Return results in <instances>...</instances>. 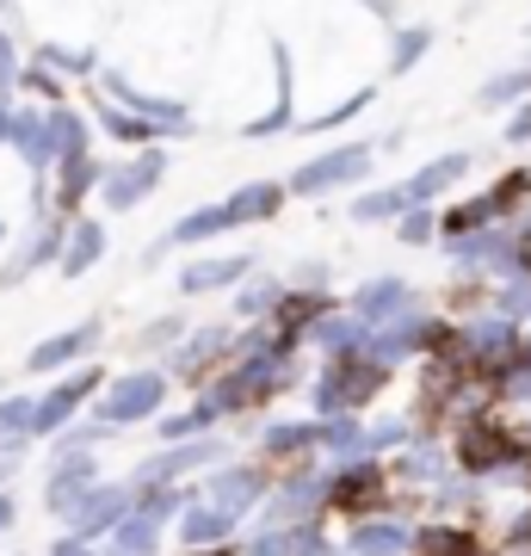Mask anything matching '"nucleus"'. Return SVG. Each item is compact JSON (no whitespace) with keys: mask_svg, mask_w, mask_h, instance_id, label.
Wrapping results in <instances>:
<instances>
[{"mask_svg":"<svg viewBox=\"0 0 531 556\" xmlns=\"http://www.w3.org/2000/svg\"><path fill=\"white\" fill-rule=\"evenodd\" d=\"M452 457L470 470V477H489V470H501V464H513V457H519V445H513V427H507V420L470 415V420H457Z\"/></svg>","mask_w":531,"mask_h":556,"instance_id":"1","label":"nucleus"},{"mask_svg":"<svg viewBox=\"0 0 531 556\" xmlns=\"http://www.w3.org/2000/svg\"><path fill=\"white\" fill-rule=\"evenodd\" d=\"M390 501V477L377 470V464H365V470H346V477L328 489V514H340V519H365V514H377Z\"/></svg>","mask_w":531,"mask_h":556,"instance_id":"2","label":"nucleus"},{"mask_svg":"<svg viewBox=\"0 0 531 556\" xmlns=\"http://www.w3.org/2000/svg\"><path fill=\"white\" fill-rule=\"evenodd\" d=\"M192 556H236V551H192Z\"/></svg>","mask_w":531,"mask_h":556,"instance_id":"5","label":"nucleus"},{"mask_svg":"<svg viewBox=\"0 0 531 556\" xmlns=\"http://www.w3.org/2000/svg\"><path fill=\"white\" fill-rule=\"evenodd\" d=\"M526 192H531V174H507V179H501V186H494V192H489L494 217H501V211H513V204L526 199Z\"/></svg>","mask_w":531,"mask_h":556,"instance_id":"3","label":"nucleus"},{"mask_svg":"<svg viewBox=\"0 0 531 556\" xmlns=\"http://www.w3.org/2000/svg\"><path fill=\"white\" fill-rule=\"evenodd\" d=\"M358 544H371V551H402L408 532H402V526H371V532H358Z\"/></svg>","mask_w":531,"mask_h":556,"instance_id":"4","label":"nucleus"}]
</instances>
